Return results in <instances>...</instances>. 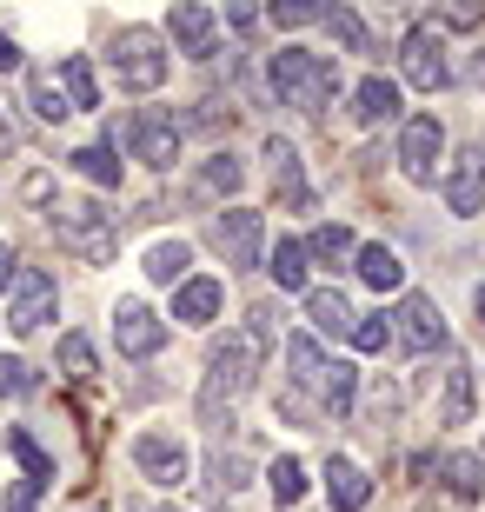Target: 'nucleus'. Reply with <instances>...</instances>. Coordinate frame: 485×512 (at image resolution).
Masks as SVG:
<instances>
[{
    "instance_id": "nucleus-5",
    "label": "nucleus",
    "mask_w": 485,
    "mask_h": 512,
    "mask_svg": "<svg viewBox=\"0 0 485 512\" xmlns=\"http://www.w3.org/2000/svg\"><path fill=\"white\" fill-rule=\"evenodd\" d=\"M60 306V286L47 266H14V286H7V326L14 333H40Z\"/></svg>"
},
{
    "instance_id": "nucleus-18",
    "label": "nucleus",
    "mask_w": 485,
    "mask_h": 512,
    "mask_svg": "<svg viewBox=\"0 0 485 512\" xmlns=\"http://www.w3.org/2000/svg\"><path fill=\"white\" fill-rule=\"evenodd\" d=\"M353 120L359 127H386V120H399V87H392L386 74H366L353 87Z\"/></svg>"
},
{
    "instance_id": "nucleus-32",
    "label": "nucleus",
    "mask_w": 485,
    "mask_h": 512,
    "mask_svg": "<svg viewBox=\"0 0 485 512\" xmlns=\"http://www.w3.org/2000/svg\"><path fill=\"white\" fill-rule=\"evenodd\" d=\"M446 486H452V499H485V459L479 453H452L446 459Z\"/></svg>"
},
{
    "instance_id": "nucleus-30",
    "label": "nucleus",
    "mask_w": 485,
    "mask_h": 512,
    "mask_svg": "<svg viewBox=\"0 0 485 512\" xmlns=\"http://www.w3.org/2000/svg\"><path fill=\"white\" fill-rule=\"evenodd\" d=\"M27 107H34L40 120H67V114H74V107H67V94H60V80L47 74V67H34V74H27Z\"/></svg>"
},
{
    "instance_id": "nucleus-1",
    "label": "nucleus",
    "mask_w": 485,
    "mask_h": 512,
    "mask_svg": "<svg viewBox=\"0 0 485 512\" xmlns=\"http://www.w3.org/2000/svg\"><path fill=\"white\" fill-rule=\"evenodd\" d=\"M266 80H273V94L286 107H299V114H319L339 94V67L326 54H313V47H280V54L266 60Z\"/></svg>"
},
{
    "instance_id": "nucleus-22",
    "label": "nucleus",
    "mask_w": 485,
    "mask_h": 512,
    "mask_svg": "<svg viewBox=\"0 0 485 512\" xmlns=\"http://www.w3.org/2000/svg\"><path fill=\"white\" fill-rule=\"evenodd\" d=\"M187 266H193L187 240H153V247H147V280L153 286H180V280H187Z\"/></svg>"
},
{
    "instance_id": "nucleus-48",
    "label": "nucleus",
    "mask_w": 485,
    "mask_h": 512,
    "mask_svg": "<svg viewBox=\"0 0 485 512\" xmlns=\"http://www.w3.org/2000/svg\"><path fill=\"white\" fill-rule=\"evenodd\" d=\"M466 80H472V87H485V47H472V60H466Z\"/></svg>"
},
{
    "instance_id": "nucleus-11",
    "label": "nucleus",
    "mask_w": 485,
    "mask_h": 512,
    "mask_svg": "<svg viewBox=\"0 0 485 512\" xmlns=\"http://www.w3.org/2000/svg\"><path fill=\"white\" fill-rule=\"evenodd\" d=\"M113 346H120L127 360H153V353L167 346V320H160L147 300H120L113 306Z\"/></svg>"
},
{
    "instance_id": "nucleus-34",
    "label": "nucleus",
    "mask_w": 485,
    "mask_h": 512,
    "mask_svg": "<svg viewBox=\"0 0 485 512\" xmlns=\"http://www.w3.org/2000/svg\"><path fill=\"white\" fill-rule=\"evenodd\" d=\"M240 180H246L240 160H233V153H213V160L200 167V180H193V187H200V193H240Z\"/></svg>"
},
{
    "instance_id": "nucleus-21",
    "label": "nucleus",
    "mask_w": 485,
    "mask_h": 512,
    "mask_svg": "<svg viewBox=\"0 0 485 512\" xmlns=\"http://www.w3.org/2000/svg\"><path fill=\"white\" fill-rule=\"evenodd\" d=\"M54 80H60V94H67V107L74 114H94L100 107V87H94V67H87V54H67L54 67Z\"/></svg>"
},
{
    "instance_id": "nucleus-20",
    "label": "nucleus",
    "mask_w": 485,
    "mask_h": 512,
    "mask_svg": "<svg viewBox=\"0 0 485 512\" xmlns=\"http://www.w3.org/2000/svg\"><path fill=\"white\" fill-rule=\"evenodd\" d=\"M353 266H359V280L373 286V293H399V286H406V260H399L392 247H379V240H373V247H359Z\"/></svg>"
},
{
    "instance_id": "nucleus-31",
    "label": "nucleus",
    "mask_w": 485,
    "mask_h": 512,
    "mask_svg": "<svg viewBox=\"0 0 485 512\" xmlns=\"http://www.w3.org/2000/svg\"><path fill=\"white\" fill-rule=\"evenodd\" d=\"M319 20H326V34H333L346 54H373V34H366V20H359L353 7H326Z\"/></svg>"
},
{
    "instance_id": "nucleus-7",
    "label": "nucleus",
    "mask_w": 485,
    "mask_h": 512,
    "mask_svg": "<svg viewBox=\"0 0 485 512\" xmlns=\"http://www.w3.org/2000/svg\"><path fill=\"white\" fill-rule=\"evenodd\" d=\"M133 466H140V479H153V486H180V479L193 473V453L180 433H160V426H147V433L133 439Z\"/></svg>"
},
{
    "instance_id": "nucleus-27",
    "label": "nucleus",
    "mask_w": 485,
    "mask_h": 512,
    "mask_svg": "<svg viewBox=\"0 0 485 512\" xmlns=\"http://www.w3.org/2000/svg\"><path fill=\"white\" fill-rule=\"evenodd\" d=\"M286 366H293V373H286L293 393H306V386H319V373H326V353H319L306 333H293V340H286Z\"/></svg>"
},
{
    "instance_id": "nucleus-44",
    "label": "nucleus",
    "mask_w": 485,
    "mask_h": 512,
    "mask_svg": "<svg viewBox=\"0 0 485 512\" xmlns=\"http://www.w3.org/2000/svg\"><path fill=\"white\" fill-rule=\"evenodd\" d=\"M27 200L47 207V200H54V180H47V173H27Z\"/></svg>"
},
{
    "instance_id": "nucleus-41",
    "label": "nucleus",
    "mask_w": 485,
    "mask_h": 512,
    "mask_svg": "<svg viewBox=\"0 0 485 512\" xmlns=\"http://www.w3.org/2000/svg\"><path fill=\"white\" fill-rule=\"evenodd\" d=\"M479 20H485V7H472V0H466V7H439V27H459V34L479 27Z\"/></svg>"
},
{
    "instance_id": "nucleus-14",
    "label": "nucleus",
    "mask_w": 485,
    "mask_h": 512,
    "mask_svg": "<svg viewBox=\"0 0 485 512\" xmlns=\"http://www.w3.org/2000/svg\"><path fill=\"white\" fill-rule=\"evenodd\" d=\"M446 207L459 213V220L485 213V147H466V153L446 167Z\"/></svg>"
},
{
    "instance_id": "nucleus-49",
    "label": "nucleus",
    "mask_w": 485,
    "mask_h": 512,
    "mask_svg": "<svg viewBox=\"0 0 485 512\" xmlns=\"http://www.w3.org/2000/svg\"><path fill=\"white\" fill-rule=\"evenodd\" d=\"M472 306H479V320H485V286H479V293H472Z\"/></svg>"
},
{
    "instance_id": "nucleus-39",
    "label": "nucleus",
    "mask_w": 485,
    "mask_h": 512,
    "mask_svg": "<svg viewBox=\"0 0 485 512\" xmlns=\"http://www.w3.org/2000/svg\"><path fill=\"white\" fill-rule=\"evenodd\" d=\"M366 419H373V426H392V419H399V386L379 380V386H373V399H366Z\"/></svg>"
},
{
    "instance_id": "nucleus-3",
    "label": "nucleus",
    "mask_w": 485,
    "mask_h": 512,
    "mask_svg": "<svg viewBox=\"0 0 485 512\" xmlns=\"http://www.w3.org/2000/svg\"><path fill=\"white\" fill-rule=\"evenodd\" d=\"M253 366H260V346L246 340V333H226L213 353H206V380H200V419H213L220 426V406H233V399L253 386Z\"/></svg>"
},
{
    "instance_id": "nucleus-42",
    "label": "nucleus",
    "mask_w": 485,
    "mask_h": 512,
    "mask_svg": "<svg viewBox=\"0 0 485 512\" xmlns=\"http://www.w3.org/2000/svg\"><path fill=\"white\" fill-rule=\"evenodd\" d=\"M14 140H20V120H14V107L0 100V153H14Z\"/></svg>"
},
{
    "instance_id": "nucleus-29",
    "label": "nucleus",
    "mask_w": 485,
    "mask_h": 512,
    "mask_svg": "<svg viewBox=\"0 0 485 512\" xmlns=\"http://www.w3.org/2000/svg\"><path fill=\"white\" fill-rule=\"evenodd\" d=\"M54 366L67 373V380H100V360H94V346L80 340V333H60V346H54Z\"/></svg>"
},
{
    "instance_id": "nucleus-16",
    "label": "nucleus",
    "mask_w": 485,
    "mask_h": 512,
    "mask_svg": "<svg viewBox=\"0 0 485 512\" xmlns=\"http://www.w3.org/2000/svg\"><path fill=\"white\" fill-rule=\"evenodd\" d=\"M266 173H273V187L286 193V207H299V213H313V187H306V173H299V147L293 140H266Z\"/></svg>"
},
{
    "instance_id": "nucleus-28",
    "label": "nucleus",
    "mask_w": 485,
    "mask_h": 512,
    "mask_svg": "<svg viewBox=\"0 0 485 512\" xmlns=\"http://www.w3.org/2000/svg\"><path fill=\"white\" fill-rule=\"evenodd\" d=\"M472 419V366L459 360L446 373V399H439V426H466Z\"/></svg>"
},
{
    "instance_id": "nucleus-45",
    "label": "nucleus",
    "mask_w": 485,
    "mask_h": 512,
    "mask_svg": "<svg viewBox=\"0 0 485 512\" xmlns=\"http://www.w3.org/2000/svg\"><path fill=\"white\" fill-rule=\"evenodd\" d=\"M7 67H20V47H14V34L0 27V74H7Z\"/></svg>"
},
{
    "instance_id": "nucleus-37",
    "label": "nucleus",
    "mask_w": 485,
    "mask_h": 512,
    "mask_svg": "<svg viewBox=\"0 0 485 512\" xmlns=\"http://www.w3.org/2000/svg\"><path fill=\"white\" fill-rule=\"evenodd\" d=\"M206 473H213V486H220V493H240V486H246V459L240 453H213V466H206Z\"/></svg>"
},
{
    "instance_id": "nucleus-24",
    "label": "nucleus",
    "mask_w": 485,
    "mask_h": 512,
    "mask_svg": "<svg viewBox=\"0 0 485 512\" xmlns=\"http://www.w3.org/2000/svg\"><path fill=\"white\" fill-rule=\"evenodd\" d=\"M353 393H359V373L346 360H326V373H319V399H326V413L346 419V413H353Z\"/></svg>"
},
{
    "instance_id": "nucleus-12",
    "label": "nucleus",
    "mask_w": 485,
    "mask_h": 512,
    "mask_svg": "<svg viewBox=\"0 0 485 512\" xmlns=\"http://www.w3.org/2000/svg\"><path fill=\"white\" fill-rule=\"evenodd\" d=\"M392 340L406 346V353H439V346H446L439 300H426V293H406V300H399V326H392Z\"/></svg>"
},
{
    "instance_id": "nucleus-33",
    "label": "nucleus",
    "mask_w": 485,
    "mask_h": 512,
    "mask_svg": "<svg viewBox=\"0 0 485 512\" xmlns=\"http://www.w3.org/2000/svg\"><path fill=\"white\" fill-rule=\"evenodd\" d=\"M67 167H74L80 180H94V187H120V160H113L107 147H80V153H67Z\"/></svg>"
},
{
    "instance_id": "nucleus-46",
    "label": "nucleus",
    "mask_w": 485,
    "mask_h": 512,
    "mask_svg": "<svg viewBox=\"0 0 485 512\" xmlns=\"http://www.w3.org/2000/svg\"><path fill=\"white\" fill-rule=\"evenodd\" d=\"M226 20H233L240 34H253V27H260V14H253V7H226Z\"/></svg>"
},
{
    "instance_id": "nucleus-25",
    "label": "nucleus",
    "mask_w": 485,
    "mask_h": 512,
    "mask_svg": "<svg viewBox=\"0 0 485 512\" xmlns=\"http://www.w3.org/2000/svg\"><path fill=\"white\" fill-rule=\"evenodd\" d=\"M359 253L353 227H339V220H326V227H313V240H306V260H326V266H346Z\"/></svg>"
},
{
    "instance_id": "nucleus-17",
    "label": "nucleus",
    "mask_w": 485,
    "mask_h": 512,
    "mask_svg": "<svg viewBox=\"0 0 485 512\" xmlns=\"http://www.w3.org/2000/svg\"><path fill=\"white\" fill-rule=\"evenodd\" d=\"M306 320H313V333H326V340H346L359 313L339 286H313V293H306Z\"/></svg>"
},
{
    "instance_id": "nucleus-23",
    "label": "nucleus",
    "mask_w": 485,
    "mask_h": 512,
    "mask_svg": "<svg viewBox=\"0 0 485 512\" xmlns=\"http://www.w3.org/2000/svg\"><path fill=\"white\" fill-rule=\"evenodd\" d=\"M7 453L27 466V486H34V493H47V486H54V459L34 446V433H27V426H7Z\"/></svg>"
},
{
    "instance_id": "nucleus-9",
    "label": "nucleus",
    "mask_w": 485,
    "mask_h": 512,
    "mask_svg": "<svg viewBox=\"0 0 485 512\" xmlns=\"http://www.w3.org/2000/svg\"><path fill=\"white\" fill-rule=\"evenodd\" d=\"M399 74H406V87H419V94H439V87H452L446 40L432 34V27H412V34L399 40Z\"/></svg>"
},
{
    "instance_id": "nucleus-15",
    "label": "nucleus",
    "mask_w": 485,
    "mask_h": 512,
    "mask_svg": "<svg viewBox=\"0 0 485 512\" xmlns=\"http://www.w3.org/2000/svg\"><path fill=\"white\" fill-rule=\"evenodd\" d=\"M226 306V286L213 280V273H187L180 280V293H173V320L180 326H213Z\"/></svg>"
},
{
    "instance_id": "nucleus-35",
    "label": "nucleus",
    "mask_w": 485,
    "mask_h": 512,
    "mask_svg": "<svg viewBox=\"0 0 485 512\" xmlns=\"http://www.w3.org/2000/svg\"><path fill=\"white\" fill-rule=\"evenodd\" d=\"M266 486H273L280 506H299V499H306V466H299V459H273V466H266Z\"/></svg>"
},
{
    "instance_id": "nucleus-38",
    "label": "nucleus",
    "mask_w": 485,
    "mask_h": 512,
    "mask_svg": "<svg viewBox=\"0 0 485 512\" xmlns=\"http://www.w3.org/2000/svg\"><path fill=\"white\" fill-rule=\"evenodd\" d=\"M34 366H20V360H0V399H27L34 393Z\"/></svg>"
},
{
    "instance_id": "nucleus-10",
    "label": "nucleus",
    "mask_w": 485,
    "mask_h": 512,
    "mask_svg": "<svg viewBox=\"0 0 485 512\" xmlns=\"http://www.w3.org/2000/svg\"><path fill=\"white\" fill-rule=\"evenodd\" d=\"M127 147H133V160H147V167L167 173L173 160H180V120H173L167 107H140V114L127 120Z\"/></svg>"
},
{
    "instance_id": "nucleus-47",
    "label": "nucleus",
    "mask_w": 485,
    "mask_h": 512,
    "mask_svg": "<svg viewBox=\"0 0 485 512\" xmlns=\"http://www.w3.org/2000/svg\"><path fill=\"white\" fill-rule=\"evenodd\" d=\"M7 286H14V247L0 240V293H7Z\"/></svg>"
},
{
    "instance_id": "nucleus-36",
    "label": "nucleus",
    "mask_w": 485,
    "mask_h": 512,
    "mask_svg": "<svg viewBox=\"0 0 485 512\" xmlns=\"http://www.w3.org/2000/svg\"><path fill=\"white\" fill-rule=\"evenodd\" d=\"M346 340H353L359 353H386V346H392V320H386V313H366V320H353Z\"/></svg>"
},
{
    "instance_id": "nucleus-4",
    "label": "nucleus",
    "mask_w": 485,
    "mask_h": 512,
    "mask_svg": "<svg viewBox=\"0 0 485 512\" xmlns=\"http://www.w3.org/2000/svg\"><path fill=\"white\" fill-rule=\"evenodd\" d=\"M54 233L67 240V253L87 266H107L120 253V213H107L100 200H67L54 207Z\"/></svg>"
},
{
    "instance_id": "nucleus-6",
    "label": "nucleus",
    "mask_w": 485,
    "mask_h": 512,
    "mask_svg": "<svg viewBox=\"0 0 485 512\" xmlns=\"http://www.w3.org/2000/svg\"><path fill=\"white\" fill-rule=\"evenodd\" d=\"M439 153H446V127H439V114H412L406 127H399V173H406L412 187H432L439 180Z\"/></svg>"
},
{
    "instance_id": "nucleus-13",
    "label": "nucleus",
    "mask_w": 485,
    "mask_h": 512,
    "mask_svg": "<svg viewBox=\"0 0 485 512\" xmlns=\"http://www.w3.org/2000/svg\"><path fill=\"white\" fill-rule=\"evenodd\" d=\"M167 34H173V47L187 60H213L220 54V14L213 7H193V0H180L167 14Z\"/></svg>"
},
{
    "instance_id": "nucleus-8",
    "label": "nucleus",
    "mask_w": 485,
    "mask_h": 512,
    "mask_svg": "<svg viewBox=\"0 0 485 512\" xmlns=\"http://www.w3.org/2000/svg\"><path fill=\"white\" fill-rule=\"evenodd\" d=\"M213 247L226 253V266H233V273H253V266H260V253H266V220L253 207H226L220 220H213Z\"/></svg>"
},
{
    "instance_id": "nucleus-2",
    "label": "nucleus",
    "mask_w": 485,
    "mask_h": 512,
    "mask_svg": "<svg viewBox=\"0 0 485 512\" xmlns=\"http://www.w3.org/2000/svg\"><path fill=\"white\" fill-rule=\"evenodd\" d=\"M107 67L113 80L127 87V94H160L173 74V54H167V40L153 34V27H120L107 47Z\"/></svg>"
},
{
    "instance_id": "nucleus-40",
    "label": "nucleus",
    "mask_w": 485,
    "mask_h": 512,
    "mask_svg": "<svg viewBox=\"0 0 485 512\" xmlns=\"http://www.w3.org/2000/svg\"><path fill=\"white\" fill-rule=\"evenodd\" d=\"M319 14H326V7H313V0H286V7H273L266 20H273V27H313Z\"/></svg>"
},
{
    "instance_id": "nucleus-50",
    "label": "nucleus",
    "mask_w": 485,
    "mask_h": 512,
    "mask_svg": "<svg viewBox=\"0 0 485 512\" xmlns=\"http://www.w3.org/2000/svg\"><path fill=\"white\" fill-rule=\"evenodd\" d=\"M127 512H147V506H140V499H133V506H127Z\"/></svg>"
},
{
    "instance_id": "nucleus-43",
    "label": "nucleus",
    "mask_w": 485,
    "mask_h": 512,
    "mask_svg": "<svg viewBox=\"0 0 485 512\" xmlns=\"http://www.w3.org/2000/svg\"><path fill=\"white\" fill-rule=\"evenodd\" d=\"M40 506V493H34V486H20V493H7V499H0V512H34Z\"/></svg>"
},
{
    "instance_id": "nucleus-19",
    "label": "nucleus",
    "mask_w": 485,
    "mask_h": 512,
    "mask_svg": "<svg viewBox=\"0 0 485 512\" xmlns=\"http://www.w3.org/2000/svg\"><path fill=\"white\" fill-rule=\"evenodd\" d=\"M326 499H333V512H366V499H373V479L359 473L353 459H333V466H326Z\"/></svg>"
},
{
    "instance_id": "nucleus-26",
    "label": "nucleus",
    "mask_w": 485,
    "mask_h": 512,
    "mask_svg": "<svg viewBox=\"0 0 485 512\" xmlns=\"http://www.w3.org/2000/svg\"><path fill=\"white\" fill-rule=\"evenodd\" d=\"M260 266L280 280V293H306V247H299V240H280Z\"/></svg>"
}]
</instances>
